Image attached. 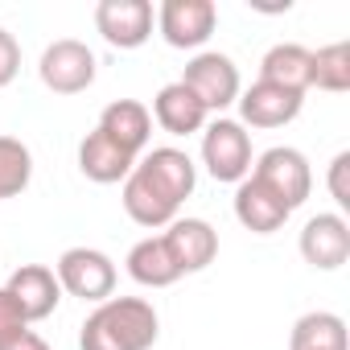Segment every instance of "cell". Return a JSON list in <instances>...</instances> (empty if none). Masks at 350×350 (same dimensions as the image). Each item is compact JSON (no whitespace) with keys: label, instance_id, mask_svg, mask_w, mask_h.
I'll list each match as a JSON object with an SVG mask.
<instances>
[{"label":"cell","instance_id":"6da1fadb","mask_svg":"<svg viewBox=\"0 0 350 350\" xmlns=\"http://www.w3.org/2000/svg\"><path fill=\"white\" fill-rule=\"evenodd\" d=\"M161 334L157 309L144 297H107L79 329V350H152Z\"/></svg>","mask_w":350,"mask_h":350},{"label":"cell","instance_id":"7a4b0ae2","mask_svg":"<svg viewBox=\"0 0 350 350\" xmlns=\"http://www.w3.org/2000/svg\"><path fill=\"white\" fill-rule=\"evenodd\" d=\"M202 165L215 182H231L239 186L252 173V136L239 120H211L202 132Z\"/></svg>","mask_w":350,"mask_h":350},{"label":"cell","instance_id":"3957f363","mask_svg":"<svg viewBox=\"0 0 350 350\" xmlns=\"http://www.w3.org/2000/svg\"><path fill=\"white\" fill-rule=\"evenodd\" d=\"M62 293L79 297V301H95L103 305L111 293H116V264L111 256H103L99 247H66L58 256V268H54Z\"/></svg>","mask_w":350,"mask_h":350},{"label":"cell","instance_id":"277c9868","mask_svg":"<svg viewBox=\"0 0 350 350\" xmlns=\"http://www.w3.org/2000/svg\"><path fill=\"white\" fill-rule=\"evenodd\" d=\"M252 178L264 182L288 211H297V206L313 194V169H309L305 152H297V148H288V144H276V148L260 152Z\"/></svg>","mask_w":350,"mask_h":350},{"label":"cell","instance_id":"5b68a950","mask_svg":"<svg viewBox=\"0 0 350 350\" xmlns=\"http://www.w3.org/2000/svg\"><path fill=\"white\" fill-rule=\"evenodd\" d=\"M178 83H186V87L198 95V103H202L206 111H227V107L239 99V66H235L227 54H219V50L194 54V58L186 62V75H182Z\"/></svg>","mask_w":350,"mask_h":350},{"label":"cell","instance_id":"8992f818","mask_svg":"<svg viewBox=\"0 0 350 350\" xmlns=\"http://www.w3.org/2000/svg\"><path fill=\"white\" fill-rule=\"evenodd\" d=\"M219 25L215 0H165L157 9V29L173 50H198Z\"/></svg>","mask_w":350,"mask_h":350},{"label":"cell","instance_id":"52a82bcc","mask_svg":"<svg viewBox=\"0 0 350 350\" xmlns=\"http://www.w3.org/2000/svg\"><path fill=\"white\" fill-rule=\"evenodd\" d=\"M95 66L99 62H95V54L83 42L58 38L54 46H46V54L38 62V75H42V83L54 95H79V91H87L95 83Z\"/></svg>","mask_w":350,"mask_h":350},{"label":"cell","instance_id":"ba28073f","mask_svg":"<svg viewBox=\"0 0 350 350\" xmlns=\"http://www.w3.org/2000/svg\"><path fill=\"white\" fill-rule=\"evenodd\" d=\"M152 5L148 0H99L95 5V29L116 50H140L152 38Z\"/></svg>","mask_w":350,"mask_h":350},{"label":"cell","instance_id":"9c48e42d","mask_svg":"<svg viewBox=\"0 0 350 350\" xmlns=\"http://www.w3.org/2000/svg\"><path fill=\"white\" fill-rule=\"evenodd\" d=\"M178 198H173L152 173L144 169V165H132V173L124 178V211H128V219L132 223H140V227H169L173 219H178Z\"/></svg>","mask_w":350,"mask_h":350},{"label":"cell","instance_id":"30bf717a","mask_svg":"<svg viewBox=\"0 0 350 350\" xmlns=\"http://www.w3.org/2000/svg\"><path fill=\"white\" fill-rule=\"evenodd\" d=\"M5 293H9V301L21 309L25 321L50 317V313L58 309V301H62V284H58L54 268H46V264H21V268L5 280Z\"/></svg>","mask_w":350,"mask_h":350},{"label":"cell","instance_id":"8fae6325","mask_svg":"<svg viewBox=\"0 0 350 350\" xmlns=\"http://www.w3.org/2000/svg\"><path fill=\"white\" fill-rule=\"evenodd\" d=\"M239 124L243 128H284L301 116L305 95H293L284 87L272 83H252L247 91H239Z\"/></svg>","mask_w":350,"mask_h":350},{"label":"cell","instance_id":"7c38bea8","mask_svg":"<svg viewBox=\"0 0 350 350\" xmlns=\"http://www.w3.org/2000/svg\"><path fill=\"white\" fill-rule=\"evenodd\" d=\"M301 256L305 264L321 268V272H334L350 260V223L342 215H313L301 231Z\"/></svg>","mask_w":350,"mask_h":350},{"label":"cell","instance_id":"4fadbf2b","mask_svg":"<svg viewBox=\"0 0 350 350\" xmlns=\"http://www.w3.org/2000/svg\"><path fill=\"white\" fill-rule=\"evenodd\" d=\"M161 239H165V247H169V256H173V264H178L182 276L202 272L219 256V231L206 219H173Z\"/></svg>","mask_w":350,"mask_h":350},{"label":"cell","instance_id":"5bb4252c","mask_svg":"<svg viewBox=\"0 0 350 350\" xmlns=\"http://www.w3.org/2000/svg\"><path fill=\"white\" fill-rule=\"evenodd\" d=\"M288 206L264 186V182H256L252 173L235 186V219L247 227V231H256V235H272V231H280L284 223H288Z\"/></svg>","mask_w":350,"mask_h":350},{"label":"cell","instance_id":"9a60e30c","mask_svg":"<svg viewBox=\"0 0 350 350\" xmlns=\"http://www.w3.org/2000/svg\"><path fill=\"white\" fill-rule=\"evenodd\" d=\"M99 132H103L111 144H120L128 157H140L144 144H148V136H152V116H148V107L136 103V99H116V103L103 107Z\"/></svg>","mask_w":350,"mask_h":350},{"label":"cell","instance_id":"2e32d148","mask_svg":"<svg viewBox=\"0 0 350 350\" xmlns=\"http://www.w3.org/2000/svg\"><path fill=\"white\" fill-rule=\"evenodd\" d=\"M152 116H157V124H161L169 136L202 132L206 120H211V111L198 103V95H194L186 83H169V87H161L157 99H152Z\"/></svg>","mask_w":350,"mask_h":350},{"label":"cell","instance_id":"e0dca14e","mask_svg":"<svg viewBox=\"0 0 350 350\" xmlns=\"http://www.w3.org/2000/svg\"><path fill=\"white\" fill-rule=\"evenodd\" d=\"M136 157H128L120 144H111L99 128L83 136L79 144V169H83V178L99 182V186H111V182H124L128 173H132Z\"/></svg>","mask_w":350,"mask_h":350},{"label":"cell","instance_id":"ac0fdd59","mask_svg":"<svg viewBox=\"0 0 350 350\" xmlns=\"http://www.w3.org/2000/svg\"><path fill=\"white\" fill-rule=\"evenodd\" d=\"M260 83H272V87H284L293 95H305L309 91V50L297 46V42H280L264 54L260 62Z\"/></svg>","mask_w":350,"mask_h":350},{"label":"cell","instance_id":"d6986e66","mask_svg":"<svg viewBox=\"0 0 350 350\" xmlns=\"http://www.w3.org/2000/svg\"><path fill=\"white\" fill-rule=\"evenodd\" d=\"M128 276H132L136 284H144V288H169L182 272H178V264H173L165 239H161V235H148V239H140V243L128 252Z\"/></svg>","mask_w":350,"mask_h":350},{"label":"cell","instance_id":"ffe728a7","mask_svg":"<svg viewBox=\"0 0 350 350\" xmlns=\"http://www.w3.org/2000/svg\"><path fill=\"white\" fill-rule=\"evenodd\" d=\"M136 165H144L178 202H186V198L194 194V186H198V169H194V161H190L182 148H152V152H148L144 161H136Z\"/></svg>","mask_w":350,"mask_h":350},{"label":"cell","instance_id":"44dd1931","mask_svg":"<svg viewBox=\"0 0 350 350\" xmlns=\"http://www.w3.org/2000/svg\"><path fill=\"white\" fill-rule=\"evenodd\" d=\"M288 350H346V321L338 313H305L288 334Z\"/></svg>","mask_w":350,"mask_h":350},{"label":"cell","instance_id":"7402d4cb","mask_svg":"<svg viewBox=\"0 0 350 350\" xmlns=\"http://www.w3.org/2000/svg\"><path fill=\"white\" fill-rule=\"evenodd\" d=\"M309 87L342 95L350 91V46L346 42H329L321 50H309Z\"/></svg>","mask_w":350,"mask_h":350},{"label":"cell","instance_id":"603a6c76","mask_svg":"<svg viewBox=\"0 0 350 350\" xmlns=\"http://www.w3.org/2000/svg\"><path fill=\"white\" fill-rule=\"evenodd\" d=\"M33 178V152L17 136H0V202L17 198Z\"/></svg>","mask_w":350,"mask_h":350},{"label":"cell","instance_id":"cb8c5ba5","mask_svg":"<svg viewBox=\"0 0 350 350\" xmlns=\"http://www.w3.org/2000/svg\"><path fill=\"white\" fill-rule=\"evenodd\" d=\"M21 75V46L9 29H0V87H9Z\"/></svg>","mask_w":350,"mask_h":350},{"label":"cell","instance_id":"d4e9b609","mask_svg":"<svg viewBox=\"0 0 350 350\" xmlns=\"http://www.w3.org/2000/svg\"><path fill=\"white\" fill-rule=\"evenodd\" d=\"M346 169H350V152H338L334 161H329V194H334V202L346 211L350 206V186H346Z\"/></svg>","mask_w":350,"mask_h":350},{"label":"cell","instance_id":"484cf974","mask_svg":"<svg viewBox=\"0 0 350 350\" xmlns=\"http://www.w3.org/2000/svg\"><path fill=\"white\" fill-rule=\"evenodd\" d=\"M21 329H29V321L21 317V309L9 301V293L0 288V342H9V338H17Z\"/></svg>","mask_w":350,"mask_h":350},{"label":"cell","instance_id":"4316f807","mask_svg":"<svg viewBox=\"0 0 350 350\" xmlns=\"http://www.w3.org/2000/svg\"><path fill=\"white\" fill-rule=\"evenodd\" d=\"M0 350H50V342H46L42 334H33V329H21L17 338L0 342Z\"/></svg>","mask_w":350,"mask_h":350}]
</instances>
